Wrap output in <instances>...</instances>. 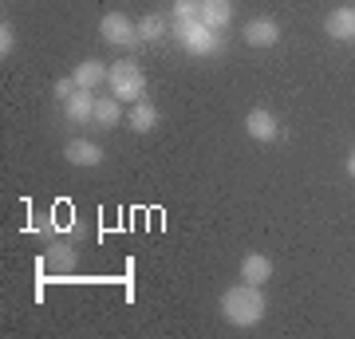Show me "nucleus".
Segmentation results:
<instances>
[{
    "label": "nucleus",
    "instance_id": "obj_14",
    "mask_svg": "<svg viewBox=\"0 0 355 339\" xmlns=\"http://www.w3.org/2000/svg\"><path fill=\"white\" fill-rule=\"evenodd\" d=\"M119 119H123V103L114 99V95H99V99H95V123L119 126Z\"/></svg>",
    "mask_w": 355,
    "mask_h": 339
},
{
    "label": "nucleus",
    "instance_id": "obj_21",
    "mask_svg": "<svg viewBox=\"0 0 355 339\" xmlns=\"http://www.w3.org/2000/svg\"><path fill=\"white\" fill-rule=\"evenodd\" d=\"M352 44H355V40H352Z\"/></svg>",
    "mask_w": 355,
    "mask_h": 339
},
{
    "label": "nucleus",
    "instance_id": "obj_1",
    "mask_svg": "<svg viewBox=\"0 0 355 339\" xmlns=\"http://www.w3.org/2000/svg\"><path fill=\"white\" fill-rule=\"evenodd\" d=\"M265 292L261 284H233V288L221 292V315H225L233 327H257L265 320Z\"/></svg>",
    "mask_w": 355,
    "mask_h": 339
},
{
    "label": "nucleus",
    "instance_id": "obj_13",
    "mask_svg": "<svg viewBox=\"0 0 355 339\" xmlns=\"http://www.w3.org/2000/svg\"><path fill=\"white\" fill-rule=\"evenodd\" d=\"M154 126H158V107H154L150 99L130 103V130H135V134H150Z\"/></svg>",
    "mask_w": 355,
    "mask_h": 339
},
{
    "label": "nucleus",
    "instance_id": "obj_16",
    "mask_svg": "<svg viewBox=\"0 0 355 339\" xmlns=\"http://www.w3.org/2000/svg\"><path fill=\"white\" fill-rule=\"evenodd\" d=\"M198 4H202V0H174L170 20H198Z\"/></svg>",
    "mask_w": 355,
    "mask_h": 339
},
{
    "label": "nucleus",
    "instance_id": "obj_15",
    "mask_svg": "<svg viewBox=\"0 0 355 339\" xmlns=\"http://www.w3.org/2000/svg\"><path fill=\"white\" fill-rule=\"evenodd\" d=\"M166 36V16L162 12H146L139 20V44H154Z\"/></svg>",
    "mask_w": 355,
    "mask_h": 339
},
{
    "label": "nucleus",
    "instance_id": "obj_19",
    "mask_svg": "<svg viewBox=\"0 0 355 339\" xmlns=\"http://www.w3.org/2000/svg\"><path fill=\"white\" fill-rule=\"evenodd\" d=\"M51 264H55V268H64V264H67V249H51Z\"/></svg>",
    "mask_w": 355,
    "mask_h": 339
},
{
    "label": "nucleus",
    "instance_id": "obj_7",
    "mask_svg": "<svg viewBox=\"0 0 355 339\" xmlns=\"http://www.w3.org/2000/svg\"><path fill=\"white\" fill-rule=\"evenodd\" d=\"M64 158L71 166H83V170H91V166H103V146L91 139H71L64 146Z\"/></svg>",
    "mask_w": 355,
    "mask_h": 339
},
{
    "label": "nucleus",
    "instance_id": "obj_11",
    "mask_svg": "<svg viewBox=\"0 0 355 339\" xmlns=\"http://www.w3.org/2000/svg\"><path fill=\"white\" fill-rule=\"evenodd\" d=\"M64 114L71 119V123H91V119H95V91L76 87V95L64 99Z\"/></svg>",
    "mask_w": 355,
    "mask_h": 339
},
{
    "label": "nucleus",
    "instance_id": "obj_4",
    "mask_svg": "<svg viewBox=\"0 0 355 339\" xmlns=\"http://www.w3.org/2000/svg\"><path fill=\"white\" fill-rule=\"evenodd\" d=\"M99 32H103L107 44H114V48H135V44H139V24H135L127 12H107L99 20Z\"/></svg>",
    "mask_w": 355,
    "mask_h": 339
},
{
    "label": "nucleus",
    "instance_id": "obj_8",
    "mask_svg": "<svg viewBox=\"0 0 355 339\" xmlns=\"http://www.w3.org/2000/svg\"><path fill=\"white\" fill-rule=\"evenodd\" d=\"M198 20L205 28H214V32L229 28V20H233V0H202L198 4Z\"/></svg>",
    "mask_w": 355,
    "mask_h": 339
},
{
    "label": "nucleus",
    "instance_id": "obj_9",
    "mask_svg": "<svg viewBox=\"0 0 355 339\" xmlns=\"http://www.w3.org/2000/svg\"><path fill=\"white\" fill-rule=\"evenodd\" d=\"M324 32L331 40H355V8L343 4V8H331L328 20H324Z\"/></svg>",
    "mask_w": 355,
    "mask_h": 339
},
{
    "label": "nucleus",
    "instance_id": "obj_6",
    "mask_svg": "<svg viewBox=\"0 0 355 339\" xmlns=\"http://www.w3.org/2000/svg\"><path fill=\"white\" fill-rule=\"evenodd\" d=\"M241 36H245L249 48H272V44H280V24L277 20H268V16H257V20L245 24Z\"/></svg>",
    "mask_w": 355,
    "mask_h": 339
},
{
    "label": "nucleus",
    "instance_id": "obj_2",
    "mask_svg": "<svg viewBox=\"0 0 355 339\" xmlns=\"http://www.w3.org/2000/svg\"><path fill=\"white\" fill-rule=\"evenodd\" d=\"M170 32H174L178 44L190 51V55H198V60H205V55H217V51H221V32L205 28L202 20H170Z\"/></svg>",
    "mask_w": 355,
    "mask_h": 339
},
{
    "label": "nucleus",
    "instance_id": "obj_17",
    "mask_svg": "<svg viewBox=\"0 0 355 339\" xmlns=\"http://www.w3.org/2000/svg\"><path fill=\"white\" fill-rule=\"evenodd\" d=\"M12 48H16V32H12V24L4 20V24H0V55L8 60V55H12Z\"/></svg>",
    "mask_w": 355,
    "mask_h": 339
},
{
    "label": "nucleus",
    "instance_id": "obj_20",
    "mask_svg": "<svg viewBox=\"0 0 355 339\" xmlns=\"http://www.w3.org/2000/svg\"><path fill=\"white\" fill-rule=\"evenodd\" d=\"M347 174H352V177H355V150H352V154H347Z\"/></svg>",
    "mask_w": 355,
    "mask_h": 339
},
{
    "label": "nucleus",
    "instance_id": "obj_12",
    "mask_svg": "<svg viewBox=\"0 0 355 339\" xmlns=\"http://www.w3.org/2000/svg\"><path fill=\"white\" fill-rule=\"evenodd\" d=\"M107 71H111V67H103L99 60H83V63H76L71 79H76V87L95 91V87H103V83H107Z\"/></svg>",
    "mask_w": 355,
    "mask_h": 339
},
{
    "label": "nucleus",
    "instance_id": "obj_5",
    "mask_svg": "<svg viewBox=\"0 0 355 339\" xmlns=\"http://www.w3.org/2000/svg\"><path fill=\"white\" fill-rule=\"evenodd\" d=\"M245 134L253 142H272L280 134V123H277V114L265 111V107H253V111L245 114Z\"/></svg>",
    "mask_w": 355,
    "mask_h": 339
},
{
    "label": "nucleus",
    "instance_id": "obj_18",
    "mask_svg": "<svg viewBox=\"0 0 355 339\" xmlns=\"http://www.w3.org/2000/svg\"><path fill=\"white\" fill-rule=\"evenodd\" d=\"M55 95H60V99H71V95H76V79H71V76L55 79Z\"/></svg>",
    "mask_w": 355,
    "mask_h": 339
},
{
    "label": "nucleus",
    "instance_id": "obj_3",
    "mask_svg": "<svg viewBox=\"0 0 355 339\" xmlns=\"http://www.w3.org/2000/svg\"><path fill=\"white\" fill-rule=\"evenodd\" d=\"M107 87L119 103H139L146 95V76H142V67L135 60H119L107 71Z\"/></svg>",
    "mask_w": 355,
    "mask_h": 339
},
{
    "label": "nucleus",
    "instance_id": "obj_10",
    "mask_svg": "<svg viewBox=\"0 0 355 339\" xmlns=\"http://www.w3.org/2000/svg\"><path fill=\"white\" fill-rule=\"evenodd\" d=\"M241 280H249V284H268V280H272V261H268L265 252H245L241 257Z\"/></svg>",
    "mask_w": 355,
    "mask_h": 339
}]
</instances>
